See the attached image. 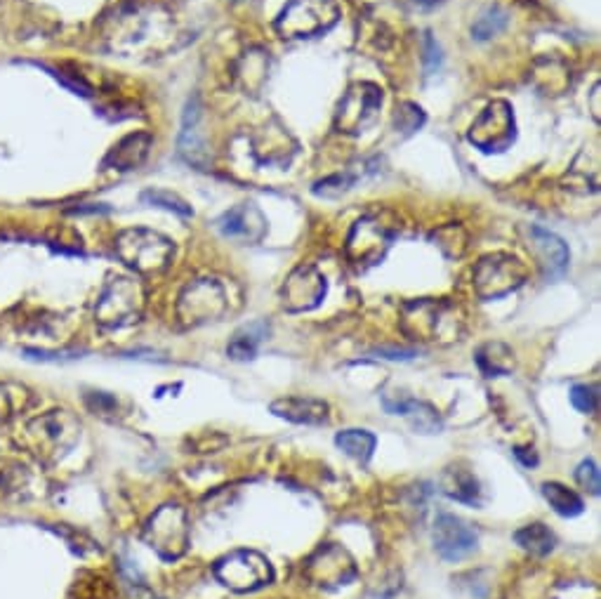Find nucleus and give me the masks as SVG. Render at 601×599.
Returning a JSON list of instances; mask_svg holds the SVG:
<instances>
[{
	"instance_id": "obj_26",
	"label": "nucleus",
	"mask_w": 601,
	"mask_h": 599,
	"mask_svg": "<svg viewBox=\"0 0 601 599\" xmlns=\"http://www.w3.org/2000/svg\"><path fill=\"white\" fill-rule=\"evenodd\" d=\"M422 123H425V111H422L418 104L404 102L396 107L394 125H396V130H401L404 135H413L415 130L422 128Z\"/></svg>"
},
{
	"instance_id": "obj_8",
	"label": "nucleus",
	"mask_w": 601,
	"mask_h": 599,
	"mask_svg": "<svg viewBox=\"0 0 601 599\" xmlns=\"http://www.w3.org/2000/svg\"><path fill=\"white\" fill-rule=\"evenodd\" d=\"M517 137V125H514V111L505 100H495L474 118L467 140L484 154H500Z\"/></svg>"
},
{
	"instance_id": "obj_23",
	"label": "nucleus",
	"mask_w": 601,
	"mask_h": 599,
	"mask_svg": "<svg viewBox=\"0 0 601 599\" xmlns=\"http://www.w3.org/2000/svg\"><path fill=\"white\" fill-rule=\"evenodd\" d=\"M514 543H517L521 550L531 552V555L547 557L554 550V545H557V536L550 531V526L536 522L521 526V529L514 533Z\"/></svg>"
},
{
	"instance_id": "obj_12",
	"label": "nucleus",
	"mask_w": 601,
	"mask_h": 599,
	"mask_svg": "<svg viewBox=\"0 0 601 599\" xmlns=\"http://www.w3.org/2000/svg\"><path fill=\"white\" fill-rule=\"evenodd\" d=\"M281 298L290 312H309V309H314L326 298V279H323V274L314 265L297 267L288 276Z\"/></svg>"
},
{
	"instance_id": "obj_27",
	"label": "nucleus",
	"mask_w": 601,
	"mask_h": 599,
	"mask_svg": "<svg viewBox=\"0 0 601 599\" xmlns=\"http://www.w3.org/2000/svg\"><path fill=\"white\" fill-rule=\"evenodd\" d=\"M142 201L151 203V206L173 210L177 215H184V217L191 215V208L187 206V201H182L180 196L165 192V189H147V192L142 194Z\"/></svg>"
},
{
	"instance_id": "obj_3",
	"label": "nucleus",
	"mask_w": 601,
	"mask_h": 599,
	"mask_svg": "<svg viewBox=\"0 0 601 599\" xmlns=\"http://www.w3.org/2000/svg\"><path fill=\"white\" fill-rule=\"evenodd\" d=\"M340 19V8L335 0H290L281 15L276 17L274 29L281 38H312L333 29Z\"/></svg>"
},
{
	"instance_id": "obj_13",
	"label": "nucleus",
	"mask_w": 601,
	"mask_h": 599,
	"mask_svg": "<svg viewBox=\"0 0 601 599\" xmlns=\"http://www.w3.org/2000/svg\"><path fill=\"white\" fill-rule=\"evenodd\" d=\"M528 250H533L547 279L561 276L569 267V248H566V243L543 227H528Z\"/></svg>"
},
{
	"instance_id": "obj_1",
	"label": "nucleus",
	"mask_w": 601,
	"mask_h": 599,
	"mask_svg": "<svg viewBox=\"0 0 601 599\" xmlns=\"http://www.w3.org/2000/svg\"><path fill=\"white\" fill-rule=\"evenodd\" d=\"M401 326H404V333L411 335L413 340H458L462 328H465V314L453 302L418 300L404 305Z\"/></svg>"
},
{
	"instance_id": "obj_10",
	"label": "nucleus",
	"mask_w": 601,
	"mask_h": 599,
	"mask_svg": "<svg viewBox=\"0 0 601 599\" xmlns=\"http://www.w3.org/2000/svg\"><path fill=\"white\" fill-rule=\"evenodd\" d=\"M147 538L151 548L165 559H177L187 550V517L180 505H165L156 512V517L149 522Z\"/></svg>"
},
{
	"instance_id": "obj_24",
	"label": "nucleus",
	"mask_w": 601,
	"mask_h": 599,
	"mask_svg": "<svg viewBox=\"0 0 601 599\" xmlns=\"http://www.w3.org/2000/svg\"><path fill=\"white\" fill-rule=\"evenodd\" d=\"M543 496L547 498L550 508L557 512L559 517L583 515V510H585L583 498H580L576 491H571L569 486L557 484V482H547V484H543Z\"/></svg>"
},
{
	"instance_id": "obj_9",
	"label": "nucleus",
	"mask_w": 601,
	"mask_h": 599,
	"mask_svg": "<svg viewBox=\"0 0 601 599\" xmlns=\"http://www.w3.org/2000/svg\"><path fill=\"white\" fill-rule=\"evenodd\" d=\"M142 312V288L130 279H114L104 288L97 305V319L104 326H125Z\"/></svg>"
},
{
	"instance_id": "obj_29",
	"label": "nucleus",
	"mask_w": 601,
	"mask_h": 599,
	"mask_svg": "<svg viewBox=\"0 0 601 599\" xmlns=\"http://www.w3.org/2000/svg\"><path fill=\"white\" fill-rule=\"evenodd\" d=\"M599 390L594 385H576L571 390V404L580 413H597L599 411Z\"/></svg>"
},
{
	"instance_id": "obj_21",
	"label": "nucleus",
	"mask_w": 601,
	"mask_h": 599,
	"mask_svg": "<svg viewBox=\"0 0 601 599\" xmlns=\"http://www.w3.org/2000/svg\"><path fill=\"white\" fill-rule=\"evenodd\" d=\"M264 338H267V326L260 324V321H257V324L243 326L234 333V338L229 340L227 354L234 361L255 359V354H257V350H260Z\"/></svg>"
},
{
	"instance_id": "obj_31",
	"label": "nucleus",
	"mask_w": 601,
	"mask_h": 599,
	"mask_svg": "<svg viewBox=\"0 0 601 599\" xmlns=\"http://www.w3.org/2000/svg\"><path fill=\"white\" fill-rule=\"evenodd\" d=\"M514 456H517L526 467H536L538 465V456H536V451H533V449H531V453H526V449H514Z\"/></svg>"
},
{
	"instance_id": "obj_15",
	"label": "nucleus",
	"mask_w": 601,
	"mask_h": 599,
	"mask_svg": "<svg viewBox=\"0 0 601 599\" xmlns=\"http://www.w3.org/2000/svg\"><path fill=\"white\" fill-rule=\"evenodd\" d=\"M217 225H220V232L227 236V239H239L248 243L262 241L264 232H267V222H264L262 213L253 203H243V206L231 208L229 213L220 217Z\"/></svg>"
},
{
	"instance_id": "obj_11",
	"label": "nucleus",
	"mask_w": 601,
	"mask_h": 599,
	"mask_svg": "<svg viewBox=\"0 0 601 599\" xmlns=\"http://www.w3.org/2000/svg\"><path fill=\"white\" fill-rule=\"evenodd\" d=\"M479 545L477 531L470 524L462 522L455 515H439L434 522V550L439 552L446 562H460L472 555Z\"/></svg>"
},
{
	"instance_id": "obj_19",
	"label": "nucleus",
	"mask_w": 601,
	"mask_h": 599,
	"mask_svg": "<svg viewBox=\"0 0 601 599\" xmlns=\"http://www.w3.org/2000/svg\"><path fill=\"white\" fill-rule=\"evenodd\" d=\"M385 408L394 416H406L411 420L415 430H420L422 434H434L441 430V420L437 416L432 406L425 404V401H415V399H404V401H392L385 399Z\"/></svg>"
},
{
	"instance_id": "obj_30",
	"label": "nucleus",
	"mask_w": 601,
	"mask_h": 599,
	"mask_svg": "<svg viewBox=\"0 0 601 599\" xmlns=\"http://www.w3.org/2000/svg\"><path fill=\"white\" fill-rule=\"evenodd\" d=\"M576 479L578 484L583 486L585 491H590L592 496H599L601 493V479H599V467L594 460H583L576 470Z\"/></svg>"
},
{
	"instance_id": "obj_17",
	"label": "nucleus",
	"mask_w": 601,
	"mask_h": 599,
	"mask_svg": "<svg viewBox=\"0 0 601 599\" xmlns=\"http://www.w3.org/2000/svg\"><path fill=\"white\" fill-rule=\"evenodd\" d=\"M201 102L198 97L189 100L187 109H184V125H182V135H180V154L187 159L191 166H208V149H206V140L201 135Z\"/></svg>"
},
{
	"instance_id": "obj_20",
	"label": "nucleus",
	"mask_w": 601,
	"mask_h": 599,
	"mask_svg": "<svg viewBox=\"0 0 601 599\" xmlns=\"http://www.w3.org/2000/svg\"><path fill=\"white\" fill-rule=\"evenodd\" d=\"M441 491H444L448 498L460 500V503L479 505V493H481L479 482L474 479L472 472L467 470L448 467L444 472V479H441Z\"/></svg>"
},
{
	"instance_id": "obj_6",
	"label": "nucleus",
	"mask_w": 601,
	"mask_h": 599,
	"mask_svg": "<svg viewBox=\"0 0 601 599\" xmlns=\"http://www.w3.org/2000/svg\"><path fill=\"white\" fill-rule=\"evenodd\" d=\"M215 578L234 592H255L272 583L274 569L269 559L255 550H234L215 564Z\"/></svg>"
},
{
	"instance_id": "obj_5",
	"label": "nucleus",
	"mask_w": 601,
	"mask_h": 599,
	"mask_svg": "<svg viewBox=\"0 0 601 599\" xmlns=\"http://www.w3.org/2000/svg\"><path fill=\"white\" fill-rule=\"evenodd\" d=\"M528 279L524 262L514 255L493 253L479 260L474 267V291L481 300H500L521 288Z\"/></svg>"
},
{
	"instance_id": "obj_16",
	"label": "nucleus",
	"mask_w": 601,
	"mask_h": 599,
	"mask_svg": "<svg viewBox=\"0 0 601 599\" xmlns=\"http://www.w3.org/2000/svg\"><path fill=\"white\" fill-rule=\"evenodd\" d=\"M276 418L288 420L295 425H323L330 418V406L323 399L314 397H286L276 399L269 406Z\"/></svg>"
},
{
	"instance_id": "obj_25",
	"label": "nucleus",
	"mask_w": 601,
	"mask_h": 599,
	"mask_svg": "<svg viewBox=\"0 0 601 599\" xmlns=\"http://www.w3.org/2000/svg\"><path fill=\"white\" fill-rule=\"evenodd\" d=\"M335 444H338V449L345 451L349 458L359 460V463H368V460L373 458L378 439L368 430H342L338 432V437H335Z\"/></svg>"
},
{
	"instance_id": "obj_4",
	"label": "nucleus",
	"mask_w": 601,
	"mask_h": 599,
	"mask_svg": "<svg viewBox=\"0 0 601 599\" xmlns=\"http://www.w3.org/2000/svg\"><path fill=\"white\" fill-rule=\"evenodd\" d=\"M392 213H371L361 217L347 236V258L359 267H371L385 258L396 236Z\"/></svg>"
},
{
	"instance_id": "obj_18",
	"label": "nucleus",
	"mask_w": 601,
	"mask_h": 599,
	"mask_svg": "<svg viewBox=\"0 0 601 599\" xmlns=\"http://www.w3.org/2000/svg\"><path fill=\"white\" fill-rule=\"evenodd\" d=\"M149 147H151V135H147V133H135V135L123 137V140L109 151L104 166L116 168V170H132V168L142 166L144 159H147V154H149Z\"/></svg>"
},
{
	"instance_id": "obj_7",
	"label": "nucleus",
	"mask_w": 601,
	"mask_h": 599,
	"mask_svg": "<svg viewBox=\"0 0 601 599\" xmlns=\"http://www.w3.org/2000/svg\"><path fill=\"white\" fill-rule=\"evenodd\" d=\"M382 107V90L375 83H354L345 92L335 111V130L345 135H361L378 121Z\"/></svg>"
},
{
	"instance_id": "obj_22",
	"label": "nucleus",
	"mask_w": 601,
	"mask_h": 599,
	"mask_svg": "<svg viewBox=\"0 0 601 599\" xmlns=\"http://www.w3.org/2000/svg\"><path fill=\"white\" fill-rule=\"evenodd\" d=\"M477 364L486 378H500V375H507L512 371V350L503 345V342H486V345H481L477 350Z\"/></svg>"
},
{
	"instance_id": "obj_2",
	"label": "nucleus",
	"mask_w": 601,
	"mask_h": 599,
	"mask_svg": "<svg viewBox=\"0 0 601 599\" xmlns=\"http://www.w3.org/2000/svg\"><path fill=\"white\" fill-rule=\"evenodd\" d=\"M116 253L135 272L158 274L173 262L175 243L151 229H125L116 239Z\"/></svg>"
},
{
	"instance_id": "obj_14",
	"label": "nucleus",
	"mask_w": 601,
	"mask_h": 599,
	"mask_svg": "<svg viewBox=\"0 0 601 599\" xmlns=\"http://www.w3.org/2000/svg\"><path fill=\"white\" fill-rule=\"evenodd\" d=\"M224 291L222 286L217 281H201L196 283V286H191L187 293H184L182 298V309L189 307L187 321L191 324H198V321H213L215 317H220L224 312V307H227V302H224Z\"/></svg>"
},
{
	"instance_id": "obj_28",
	"label": "nucleus",
	"mask_w": 601,
	"mask_h": 599,
	"mask_svg": "<svg viewBox=\"0 0 601 599\" xmlns=\"http://www.w3.org/2000/svg\"><path fill=\"white\" fill-rule=\"evenodd\" d=\"M505 24H507L505 12L491 10L488 15H484L477 24H474L472 34H474V38H479V41H486V38L500 34V31L505 29Z\"/></svg>"
}]
</instances>
